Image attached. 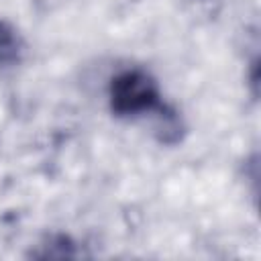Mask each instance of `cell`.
I'll use <instances>...</instances> for the list:
<instances>
[{
  "label": "cell",
  "instance_id": "cell-2",
  "mask_svg": "<svg viewBox=\"0 0 261 261\" xmlns=\"http://www.w3.org/2000/svg\"><path fill=\"white\" fill-rule=\"evenodd\" d=\"M24 49L27 45L18 29L6 18H0V69L4 71L20 65L24 59Z\"/></svg>",
  "mask_w": 261,
  "mask_h": 261
},
{
  "label": "cell",
  "instance_id": "cell-4",
  "mask_svg": "<svg viewBox=\"0 0 261 261\" xmlns=\"http://www.w3.org/2000/svg\"><path fill=\"white\" fill-rule=\"evenodd\" d=\"M82 251L77 243L65 234V232H51L47 234L35 251H31V257L35 259H75L80 257Z\"/></svg>",
  "mask_w": 261,
  "mask_h": 261
},
{
  "label": "cell",
  "instance_id": "cell-1",
  "mask_svg": "<svg viewBox=\"0 0 261 261\" xmlns=\"http://www.w3.org/2000/svg\"><path fill=\"white\" fill-rule=\"evenodd\" d=\"M108 108L112 116L133 120L151 116L163 106V94L157 77L145 67H126L108 82Z\"/></svg>",
  "mask_w": 261,
  "mask_h": 261
},
{
  "label": "cell",
  "instance_id": "cell-3",
  "mask_svg": "<svg viewBox=\"0 0 261 261\" xmlns=\"http://www.w3.org/2000/svg\"><path fill=\"white\" fill-rule=\"evenodd\" d=\"M151 116L155 118V124H153L155 139L161 145H177V143H181L184 133H186V124H184L179 112L173 106L163 102V106Z\"/></svg>",
  "mask_w": 261,
  "mask_h": 261
}]
</instances>
